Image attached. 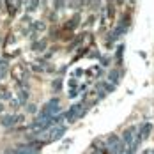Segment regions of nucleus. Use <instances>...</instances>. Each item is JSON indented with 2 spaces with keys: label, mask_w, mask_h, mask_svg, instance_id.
Returning a JSON list of instances; mask_svg holds the SVG:
<instances>
[{
  "label": "nucleus",
  "mask_w": 154,
  "mask_h": 154,
  "mask_svg": "<svg viewBox=\"0 0 154 154\" xmlns=\"http://www.w3.org/2000/svg\"><path fill=\"white\" fill-rule=\"evenodd\" d=\"M23 117L21 115H4L2 117V126L4 128H11V126H14L16 122H20Z\"/></svg>",
  "instance_id": "nucleus-1"
},
{
  "label": "nucleus",
  "mask_w": 154,
  "mask_h": 154,
  "mask_svg": "<svg viewBox=\"0 0 154 154\" xmlns=\"http://www.w3.org/2000/svg\"><path fill=\"white\" fill-rule=\"evenodd\" d=\"M18 99H20V103H21V105H23V103H27V99H29V92H27V91H20Z\"/></svg>",
  "instance_id": "nucleus-2"
},
{
  "label": "nucleus",
  "mask_w": 154,
  "mask_h": 154,
  "mask_svg": "<svg viewBox=\"0 0 154 154\" xmlns=\"http://www.w3.org/2000/svg\"><path fill=\"white\" fill-rule=\"evenodd\" d=\"M64 131H66V128H64V126H62V128H59V129H55V131L51 133V140H57L62 133H64Z\"/></svg>",
  "instance_id": "nucleus-3"
},
{
  "label": "nucleus",
  "mask_w": 154,
  "mask_h": 154,
  "mask_svg": "<svg viewBox=\"0 0 154 154\" xmlns=\"http://www.w3.org/2000/svg\"><path fill=\"white\" fill-rule=\"evenodd\" d=\"M14 5H16V4H13V2H5V7H7V13H9L11 16H14V13H16V11H14Z\"/></svg>",
  "instance_id": "nucleus-4"
},
{
  "label": "nucleus",
  "mask_w": 154,
  "mask_h": 154,
  "mask_svg": "<svg viewBox=\"0 0 154 154\" xmlns=\"http://www.w3.org/2000/svg\"><path fill=\"white\" fill-rule=\"evenodd\" d=\"M45 46H46V43H45V41H41V43H34V45H32L34 50H39V51H41V50H45Z\"/></svg>",
  "instance_id": "nucleus-5"
},
{
  "label": "nucleus",
  "mask_w": 154,
  "mask_h": 154,
  "mask_svg": "<svg viewBox=\"0 0 154 154\" xmlns=\"http://www.w3.org/2000/svg\"><path fill=\"white\" fill-rule=\"evenodd\" d=\"M37 5H39V4H37V2H29V4H27V11H29V13H30L32 9H34V7H37Z\"/></svg>",
  "instance_id": "nucleus-6"
},
{
  "label": "nucleus",
  "mask_w": 154,
  "mask_h": 154,
  "mask_svg": "<svg viewBox=\"0 0 154 154\" xmlns=\"http://www.w3.org/2000/svg\"><path fill=\"white\" fill-rule=\"evenodd\" d=\"M53 89H55V91H59V89H60V80H57V82H55V85H53Z\"/></svg>",
  "instance_id": "nucleus-7"
}]
</instances>
